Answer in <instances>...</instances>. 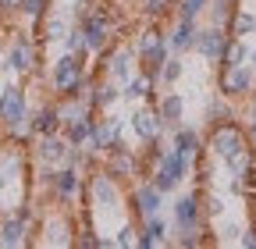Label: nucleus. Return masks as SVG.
<instances>
[{"instance_id":"nucleus-1","label":"nucleus","mask_w":256,"mask_h":249,"mask_svg":"<svg viewBox=\"0 0 256 249\" xmlns=\"http://www.w3.org/2000/svg\"><path fill=\"white\" fill-rule=\"evenodd\" d=\"M50 82L57 92H68V96H82L86 89V78H82V54H64L54 60V72H50Z\"/></svg>"},{"instance_id":"nucleus-2","label":"nucleus","mask_w":256,"mask_h":249,"mask_svg":"<svg viewBox=\"0 0 256 249\" xmlns=\"http://www.w3.org/2000/svg\"><path fill=\"white\" fill-rule=\"evenodd\" d=\"M0 121H4L14 136H28L32 132V121L25 114V92L18 86H4V89H0Z\"/></svg>"},{"instance_id":"nucleus-3","label":"nucleus","mask_w":256,"mask_h":249,"mask_svg":"<svg viewBox=\"0 0 256 249\" xmlns=\"http://www.w3.org/2000/svg\"><path fill=\"white\" fill-rule=\"evenodd\" d=\"M185 174H188V157L171 146V150H164V157H160V171H156L153 185H156L160 192H171L174 185L185 182Z\"/></svg>"},{"instance_id":"nucleus-4","label":"nucleus","mask_w":256,"mask_h":249,"mask_svg":"<svg viewBox=\"0 0 256 249\" xmlns=\"http://www.w3.org/2000/svg\"><path fill=\"white\" fill-rule=\"evenodd\" d=\"M210 150L217 153L220 160H232V157H238V153H242V150H249V146H246V136H242L238 124L220 121L217 128L210 132Z\"/></svg>"},{"instance_id":"nucleus-5","label":"nucleus","mask_w":256,"mask_h":249,"mask_svg":"<svg viewBox=\"0 0 256 249\" xmlns=\"http://www.w3.org/2000/svg\"><path fill=\"white\" fill-rule=\"evenodd\" d=\"M8 68H11L14 75H28L32 68H36V46H32L22 32L14 36V43H11V50H8Z\"/></svg>"},{"instance_id":"nucleus-6","label":"nucleus","mask_w":256,"mask_h":249,"mask_svg":"<svg viewBox=\"0 0 256 249\" xmlns=\"http://www.w3.org/2000/svg\"><path fill=\"white\" fill-rule=\"evenodd\" d=\"M249 89H252V68H246V64L224 68V75H220V92L224 96H242Z\"/></svg>"},{"instance_id":"nucleus-7","label":"nucleus","mask_w":256,"mask_h":249,"mask_svg":"<svg viewBox=\"0 0 256 249\" xmlns=\"http://www.w3.org/2000/svg\"><path fill=\"white\" fill-rule=\"evenodd\" d=\"M196 32H200V28H196V18H178L174 22V28H171V36H164L168 40V46L174 50V54H182V50H192V46H196Z\"/></svg>"},{"instance_id":"nucleus-8","label":"nucleus","mask_w":256,"mask_h":249,"mask_svg":"<svg viewBox=\"0 0 256 249\" xmlns=\"http://www.w3.org/2000/svg\"><path fill=\"white\" fill-rule=\"evenodd\" d=\"M132 206H136V214H142V217H153V214H160V206H164V192L156 189V185H139V192H136V200H132Z\"/></svg>"},{"instance_id":"nucleus-9","label":"nucleus","mask_w":256,"mask_h":249,"mask_svg":"<svg viewBox=\"0 0 256 249\" xmlns=\"http://www.w3.org/2000/svg\"><path fill=\"white\" fill-rule=\"evenodd\" d=\"M224 43H228V40H224L220 28H200V32H196V46H192V50H200L206 60H220Z\"/></svg>"},{"instance_id":"nucleus-10","label":"nucleus","mask_w":256,"mask_h":249,"mask_svg":"<svg viewBox=\"0 0 256 249\" xmlns=\"http://www.w3.org/2000/svg\"><path fill=\"white\" fill-rule=\"evenodd\" d=\"M156 118H160V124H168V128H178L182 118H185V100H182V92H168V96L160 100Z\"/></svg>"},{"instance_id":"nucleus-11","label":"nucleus","mask_w":256,"mask_h":249,"mask_svg":"<svg viewBox=\"0 0 256 249\" xmlns=\"http://www.w3.org/2000/svg\"><path fill=\"white\" fill-rule=\"evenodd\" d=\"M25 224H28V210H18L0 224V246H22L25 242Z\"/></svg>"},{"instance_id":"nucleus-12","label":"nucleus","mask_w":256,"mask_h":249,"mask_svg":"<svg viewBox=\"0 0 256 249\" xmlns=\"http://www.w3.org/2000/svg\"><path fill=\"white\" fill-rule=\"evenodd\" d=\"M164 235H168V224L160 221V214H153V217H146V228L136 235L132 246H139V249H153V246L164 242Z\"/></svg>"},{"instance_id":"nucleus-13","label":"nucleus","mask_w":256,"mask_h":249,"mask_svg":"<svg viewBox=\"0 0 256 249\" xmlns=\"http://www.w3.org/2000/svg\"><path fill=\"white\" fill-rule=\"evenodd\" d=\"M174 221H178V228L185 232V228H196L200 224V196H182L178 203H174Z\"/></svg>"},{"instance_id":"nucleus-14","label":"nucleus","mask_w":256,"mask_h":249,"mask_svg":"<svg viewBox=\"0 0 256 249\" xmlns=\"http://www.w3.org/2000/svg\"><path fill=\"white\" fill-rule=\"evenodd\" d=\"M107 174H118V178H128V174H132L136 171V157H132V153H128L121 142H114L110 146V153H107Z\"/></svg>"},{"instance_id":"nucleus-15","label":"nucleus","mask_w":256,"mask_h":249,"mask_svg":"<svg viewBox=\"0 0 256 249\" xmlns=\"http://www.w3.org/2000/svg\"><path fill=\"white\" fill-rule=\"evenodd\" d=\"M68 153H72V142H68V139L43 136V142H40V160H46V164H60V160H68Z\"/></svg>"},{"instance_id":"nucleus-16","label":"nucleus","mask_w":256,"mask_h":249,"mask_svg":"<svg viewBox=\"0 0 256 249\" xmlns=\"http://www.w3.org/2000/svg\"><path fill=\"white\" fill-rule=\"evenodd\" d=\"M160 128H164V124H160V118L153 114V110H136L132 114V132L139 136V139H156L160 136Z\"/></svg>"},{"instance_id":"nucleus-17","label":"nucleus","mask_w":256,"mask_h":249,"mask_svg":"<svg viewBox=\"0 0 256 249\" xmlns=\"http://www.w3.org/2000/svg\"><path fill=\"white\" fill-rule=\"evenodd\" d=\"M92 200L100 203V206H118V178L114 174L92 178Z\"/></svg>"},{"instance_id":"nucleus-18","label":"nucleus","mask_w":256,"mask_h":249,"mask_svg":"<svg viewBox=\"0 0 256 249\" xmlns=\"http://www.w3.org/2000/svg\"><path fill=\"white\" fill-rule=\"evenodd\" d=\"M107 75L114 78V82H128L132 78V50H118V54H110L107 57Z\"/></svg>"},{"instance_id":"nucleus-19","label":"nucleus","mask_w":256,"mask_h":249,"mask_svg":"<svg viewBox=\"0 0 256 249\" xmlns=\"http://www.w3.org/2000/svg\"><path fill=\"white\" fill-rule=\"evenodd\" d=\"M57 128H60V110L57 107H43L32 118V132L36 136H57Z\"/></svg>"},{"instance_id":"nucleus-20","label":"nucleus","mask_w":256,"mask_h":249,"mask_svg":"<svg viewBox=\"0 0 256 249\" xmlns=\"http://www.w3.org/2000/svg\"><path fill=\"white\" fill-rule=\"evenodd\" d=\"M220 60H224V68L246 64V60H249V46H246V40H242V36H235L232 43H224V50H220Z\"/></svg>"},{"instance_id":"nucleus-21","label":"nucleus","mask_w":256,"mask_h":249,"mask_svg":"<svg viewBox=\"0 0 256 249\" xmlns=\"http://www.w3.org/2000/svg\"><path fill=\"white\" fill-rule=\"evenodd\" d=\"M178 153H185V157L192 160V157H196V153H200V136L196 132H192V128H182V124H178V128H174V142H171Z\"/></svg>"},{"instance_id":"nucleus-22","label":"nucleus","mask_w":256,"mask_h":249,"mask_svg":"<svg viewBox=\"0 0 256 249\" xmlns=\"http://www.w3.org/2000/svg\"><path fill=\"white\" fill-rule=\"evenodd\" d=\"M54 178V189L68 200V196H75L78 192V174H75V168H60L57 174H50Z\"/></svg>"},{"instance_id":"nucleus-23","label":"nucleus","mask_w":256,"mask_h":249,"mask_svg":"<svg viewBox=\"0 0 256 249\" xmlns=\"http://www.w3.org/2000/svg\"><path fill=\"white\" fill-rule=\"evenodd\" d=\"M150 89H153V75H132V78L124 82L121 96L124 100H142V96H150Z\"/></svg>"},{"instance_id":"nucleus-24","label":"nucleus","mask_w":256,"mask_h":249,"mask_svg":"<svg viewBox=\"0 0 256 249\" xmlns=\"http://www.w3.org/2000/svg\"><path fill=\"white\" fill-rule=\"evenodd\" d=\"M89 136H92V121H89V118H75V121H68V142H72V146H86Z\"/></svg>"},{"instance_id":"nucleus-25","label":"nucleus","mask_w":256,"mask_h":249,"mask_svg":"<svg viewBox=\"0 0 256 249\" xmlns=\"http://www.w3.org/2000/svg\"><path fill=\"white\" fill-rule=\"evenodd\" d=\"M118 100V82H104V86H96L92 89V96H89V107H110Z\"/></svg>"},{"instance_id":"nucleus-26","label":"nucleus","mask_w":256,"mask_h":249,"mask_svg":"<svg viewBox=\"0 0 256 249\" xmlns=\"http://www.w3.org/2000/svg\"><path fill=\"white\" fill-rule=\"evenodd\" d=\"M182 72H185L182 60H178V57H168L164 64H160V82H164V86H174V82L182 78Z\"/></svg>"},{"instance_id":"nucleus-27","label":"nucleus","mask_w":256,"mask_h":249,"mask_svg":"<svg viewBox=\"0 0 256 249\" xmlns=\"http://www.w3.org/2000/svg\"><path fill=\"white\" fill-rule=\"evenodd\" d=\"M160 43H164V36H160L156 28H142L139 40H136V54L142 57V54H150V50H153V46H160Z\"/></svg>"},{"instance_id":"nucleus-28","label":"nucleus","mask_w":256,"mask_h":249,"mask_svg":"<svg viewBox=\"0 0 256 249\" xmlns=\"http://www.w3.org/2000/svg\"><path fill=\"white\" fill-rule=\"evenodd\" d=\"M232 32H235V36H252V32H256V14H249V11L235 14V22H232Z\"/></svg>"},{"instance_id":"nucleus-29","label":"nucleus","mask_w":256,"mask_h":249,"mask_svg":"<svg viewBox=\"0 0 256 249\" xmlns=\"http://www.w3.org/2000/svg\"><path fill=\"white\" fill-rule=\"evenodd\" d=\"M46 4H50V0H22L18 11H22V14H28L32 22H40V18L46 14Z\"/></svg>"},{"instance_id":"nucleus-30","label":"nucleus","mask_w":256,"mask_h":249,"mask_svg":"<svg viewBox=\"0 0 256 249\" xmlns=\"http://www.w3.org/2000/svg\"><path fill=\"white\" fill-rule=\"evenodd\" d=\"M64 43H68V54H89V50H86V32H82V28H72V32L64 36Z\"/></svg>"},{"instance_id":"nucleus-31","label":"nucleus","mask_w":256,"mask_h":249,"mask_svg":"<svg viewBox=\"0 0 256 249\" xmlns=\"http://www.w3.org/2000/svg\"><path fill=\"white\" fill-rule=\"evenodd\" d=\"M174 4V0H142V11L150 18H160V14H168V8Z\"/></svg>"},{"instance_id":"nucleus-32","label":"nucleus","mask_w":256,"mask_h":249,"mask_svg":"<svg viewBox=\"0 0 256 249\" xmlns=\"http://www.w3.org/2000/svg\"><path fill=\"white\" fill-rule=\"evenodd\" d=\"M75 118H89V104H68V107H60V121H75Z\"/></svg>"},{"instance_id":"nucleus-33","label":"nucleus","mask_w":256,"mask_h":249,"mask_svg":"<svg viewBox=\"0 0 256 249\" xmlns=\"http://www.w3.org/2000/svg\"><path fill=\"white\" fill-rule=\"evenodd\" d=\"M203 8H206V0H185V4H182V14H185V18H196Z\"/></svg>"},{"instance_id":"nucleus-34","label":"nucleus","mask_w":256,"mask_h":249,"mask_svg":"<svg viewBox=\"0 0 256 249\" xmlns=\"http://www.w3.org/2000/svg\"><path fill=\"white\" fill-rule=\"evenodd\" d=\"M136 242V228L132 224H124L121 232H118V238H114V246H132Z\"/></svg>"},{"instance_id":"nucleus-35","label":"nucleus","mask_w":256,"mask_h":249,"mask_svg":"<svg viewBox=\"0 0 256 249\" xmlns=\"http://www.w3.org/2000/svg\"><path fill=\"white\" fill-rule=\"evenodd\" d=\"M60 36H68V28H64V22L54 18V22L46 25V40H60Z\"/></svg>"},{"instance_id":"nucleus-36","label":"nucleus","mask_w":256,"mask_h":249,"mask_svg":"<svg viewBox=\"0 0 256 249\" xmlns=\"http://www.w3.org/2000/svg\"><path fill=\"white\" fill-rule=\"evenodd\" d=\"M206 214H210V217H220V214H224V200H220V196H210V200H206Z\"/></svg>"},{"instance_id":"nucleus-37","label":"nucleus","mask_w":256,"mask_h":249,"mask_svg":"<svg viewBox=\"0 0 256 249\" xmlns=\"http://www.w3.org/2000/svg\"><path fill=\"white\" fill-rule=\"evenodd\" d=\"M228 114H232V110L224 107V104H210V110H206V118H210V121H220V118H228Z\"/></svg>"},{"instance_id":"nucleus-38","label":"nucleus","mask_w":256,"mask_h":249,"mask_svg":"<svg viewBox=\"0 0 256 249\" xmlns=\"http://www.w3.org/2000/svg\"><path fill=\"white\" fill-rule=\"evenodd\" d=\"M238 242H242V246H249V249H256V228H252V232H246Z\"/></svg>"},{"instance_id":"nucleus-39","label":"nucleus","mask_w":256,"mask_h":249,"mask_svg":"<svg viewBox=\"0 0 256 249\" xmlns=\"http://www.w3.org/2000/svg\"><path fill=\"white\" fill-rule=\"evenodd\" d=\"M249 132L256 136V104H252V121H249Z\"/></svg>"},{"instance_id":"nucleus-40","label":"nucleus","mask_w":256,"mask_h":249,"mask_svg":"<svg viewBox=\"0 0 256 249\" xmlns=\"http://www.w3.org/2000/svg\"><path fill=\"white\" fill-rule=\"evenodd\" d=\"M22 0H0V8H18Z\"/></svg>"},{"instance_id":"nucleus-41","label":"nucleus","mask_w":256,"mask_h":249,"mask_svg":"<svg viewBox=\"0 0 256 249\" xmlns=\"http://www.w3.org/2000/svg\"><path fill=\"white\" fill-rule=\"evenodd\" d=\"M249 57H252V68H256V50H252V54H249Z\"/></svg>"}]
</instances>
